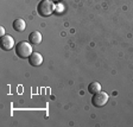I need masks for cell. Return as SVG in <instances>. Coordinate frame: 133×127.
Wrapping results in <instances>:
<instances>
[{
    "label": "cell",
    "instance_id": "7a4b0ae2",
    "mask_svg": "<svg viewBox=\"0 0 133 127\" xmlns=\"http://www.w3.org/2000/svg\"><path fill=\"white\" fill-rule=\"evenodd\" d=\"M16 55L20 58H29L32 55V46L30 42H19L14 48Z\"/></svg>",
    "mask_w": 133,
    "mask_h": 127
},
{
    "label": "cell",
    "instance_id": "6da1fadb",
    "mask_svg": "<svg viewBox=\"0 0 133 127\" xmlns=\"http://www.w3.org/2000/svg\"><path fill=\"white\" fill-rule=\"evenodd\" d=\"M55 3L51 0H42L37 5V12L41 17H49L55 12Z\"/></svg>",
    "mask_w": 133,
    "mask_h": 127
},
{
    "label": "cell",
    "instance_id": "8fae6325",
    "mask_svg": "<svg viewBox=\"0 0 133 127\" xmlns=\"http://www.w3.org/2000/svg\"><path fill=\"white\" fill-rule=\"evenodd\" d=\"M51 1H52V3H58L59 0H51Z\"/></svg>",
    "mask_w": 133,
    "mask_h": 127
},
{
    "label": "cell",
    "instance_id": "8992f818",
    "mask_svg": "<svg viewBox=\"0 0 133 127\" xmlns=\"http://www.w3.org/2000/svg\"><path fill=\"white\" fill-rule=\"evenodd\" d=\"M12 28H13V30L17 31V32H23V31L25 30V28H26V23H25V20L22 19V18H17V19H14V22L12 23Z\"/></svg>",
    "mask_w": 133,
    "mask_h": 127
},
{
    "label": "cell",
    "instance_id": "277c9868",
    "mask_svg": "<svg viewBox=\"0 0 133 127\" xmlns=\"http://www.w3.org/2000/svg\"><path fill=\"white\" fill-rule=\"evenodd\" d=\"M0 46L1 49L5 50V51H10L11 49L14 48V39L12 36H8V35H5V36L1 37L0 39Z\"/></svg>",
    "mask_w": 133,
    "mask_h": 127
},
{
    "label": "cell",
    "instance_id": "9c48e42d",
    "mask_svg": "<svg viewBox=\"0 0 133 127\" xmlns=\"http://www.w3.org/2000/svg\"><path fill=\"white\" fill-rule=\"evenodd\" d=\"M62 12H63V5H61V4H59V5H57L55 7V13L61 14Z\"/></svg>",
    "mask_w": 133,
    "mask_h": 127
},
{
    "label": "cell",
    "instance_id": "3957f363",
    "mask_svg": "<svg viewBox=\"0 0 133 127\" xmlns=\"http://www.w3.org/2000/svg\"><path fill=\"white\" fill-rule=\"evenodd\" d=\"M108 94L106 93V91H99V93H96V94L93 95V97H91V103H93V106H95V107H103V106L106 105V103L108 102Z\"/></svg>",
    "mask_w": 133,
    "mask_h": 127
},
{
    "label": "cell",
    "instance_id": "30bf717a",
    "mask_svg": "<svg viewBox=\"0 0 133 127\" xmlns=\"http://www.w3.org/2000/svg\"><path fill=\"white\" fill-rule=\"evenodd\" d=\"M0 36L1 37L5 36V29H4L3 26H0Z\"/></svg>",
    "mask_w": 133,
    "mask_h": 127
},
{
    "label": "cell",
    "instance_id": "ba28073f",
    "mask_svg": "<svg viewBox=\"0 0 133 127\" xmlns=\"http://www.w3.org/2000/svg\"><path fill=\"white\" fill-rule=\"evenodd\" d=\"M88 91L93 95L96 94V93L101 91V84H100L99 82H91L88 86Z\"/></svg>",
    "mask_w": 133,
    "mask_h": 127
},
{
    "label": "cell",
    "instance_id": "5b68a950",
    "mask_svg": "<svg viewBox=\"0 0 133 127\" xmlns=\"http://www.w3.org/2000/svg\"><path fill=\"white\" fill-rule=\"evenodd\" d=\"M29 63L32 66H39L43 63V56L39 52H32V55L29 57Z\"/></svg>",
    "mask_w": 133,
    "mask_h": 127
},
{
    "label": "cell",
    "instance_id": "52a82bcc",
    "mask_svg": "<svg viewBox=\"0 0 133 127\" xmlns=\"http://www.w3.org/2000/svg\"><path fill=\"white\" fill-rule=\"evenodd\" d=\"M29 42L31 44H39L42 42V35L39 31H33L29 35Z\"/></svg>",
    "mask_w": 133,
    "mask_h": 127
}]
</instances>
